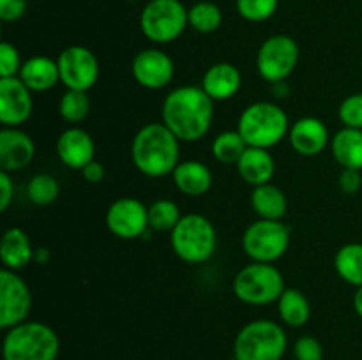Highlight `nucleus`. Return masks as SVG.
Wrapping results in <instances>:
<instances>
[{"label": "nucleus", "mask_w": 362, "mask_h": 360, "mask_svg": "<svg viewBox=\"0 0 362 360\" xmlns=\"http://www.w3.org/2000/svg\"><path fill=\"white\" fill-rule=\"evenodd\" d=\"M214 119V101L202 87L184 85L165 97L161 122L184 143H194L209 133Z\"/></svg>", "instance_id": "1"}, {"label": "nucleus", "mask_w": 362, "mask_h": 360, "mask_svg": "<svg viewBox=\"0 0 362 360\" xmlns=\"http://www.w3.org/2000/svg\"><path fill=\"white\" fill-rule=\"evenodd\" d=\"M179 152L180 140L163 122L145 124L131 143L134 168L148 179L172 175L180 162Z\"/></svg>", "instance_id": "2"}, {"label": "nucleus", "mask_w": 362, "mask_h": 360, "mask_svg": "<svg viewBox=\"0 0 362 360\" xmlns=\"http://www.w3.org/2000/svg\"><path fill=\"white\" fill-rule=\"evenodd\" d=\"M237 131L247 147L272 148L285 136H288L290 120L281 106L276 102L258 101L246 106L240 113Z\"/></svg>", "instance_id": "3"}, {"label": "nucleus", "mask_w": 362, "mask_h": 360, "mask_svg": "<svg viewBox=\"0 0 362 360\" xmlns=\"http://www.w3.org/2000/svg\"><path fill=\"white\" fill-rule=\"evenodd\" d=\"M59 353V335L42 321L27 320L4 335V360H57Z\"/></svg>", "instance_id": "4"}, {"label": "nucleus", "mask_w": 362, "mask_h": 360, "mask_svg": "<svg viewBox=\"0 0 362 360\" xmlns=\"http://www.w3.org/2000/svg\"><path fill=\"white\" fill-rule=\"evenodd\" d=\"M170 244L184 263L200 265L214 256L218 233L205 215L186 214L170 232Z\"/></svg>", "instance_id": "5"}, {"label": "nucleus", "mask_w": 362, "mask_h": 360, "mask_svg": "<svg viewBox=\"0 0 362 360\" xmlns=\"http://www.w3.org/2000/svg\"><path fill=\"white\" fill-rule=\"evenodd\" d=\"M288 346L285 328L271 320H253L244 325L233 341L237 360H281Z\"/></svg>", "instance_id": "6"}, {"label": "nucleus", "mask_w": 362, "mask_h": 360, "mask_svg": "<svg viewBox=\"0 0 362 360\" xmlns=\"http://www.w3.org/2000/svg\"><path fill=\"white\" fill-rule=\"evenodd\" d=\"M233 295L246 306H269L285 292V277L272 263L251 261L240 268L232 282Z\"/></svg>", "instance_id": "7"}, {"label": "nucleus", "mask_w": 362, "mask_h": 360, "mask_svg": "<svg viewBox=\"0 0 362 360\" xmlns=\"http://www.w3.org/2000/svg\"><path fill=\"white\" fill-rule=\"evenodd\" d=\"M187 9L180 0H151L140 14L141 34L154 44H168L184 34Z\"/></svg>", "instance_id": "8"}, {"label": "nucleus", "mask_w": 362, "mask_h": 360, "mask_svg": "<svg viewBox=\"0 0 362 360\" xmlns=\"http://www.w3.org/2000/svg\"><path fill=\"white\" fill-rule=\"evenodd\" d=\"M290 246V228L281 221L258 219L243 235V249L251 261L274 263L285 256Z\"/></svg>", "instance_id": "9"}, {"label": "nucleus", "mask_w": 362, "mask_h": 360, "mask_svg": "<svg viewBox=\"0 0 362 360\" xmlns=\"http://www.w3.org/2000/svg\"><path fill=\"white\" fill-rule=\"evenodd\" d=\"M300 49L293 37L276 34L265 39L257 53V69L262 80L267 83H279L288 80L299 64Z\"/></svg>", "instance_id": "10"}, {"label": "nucleus", "mask_w": 362, "mask_h": 360, "mask_svg": "<svg viewBox=\"0 0 362 360\" xmlns=\"http://www.w3.org/2000/svg\"><path fill=\"white\" fill-rule=\"evenodd\" d=\"M60 83L66 90L88 92L99 80V60L88 48L80 44L67 46L57 59Z\"/></svg>", "instance_id": "11"}, {"label": "nucleus", "mask_w": 362, "mask_h": 360, "mask_svg": "<svg viewBox=\"0 0 362 360\" xmlns=\"http://www.w3.org/2000/svg\"><path fill=\"white\" fill-rule=\"evenodd\" d=\"M32 293L18 272L0 270V328L9 330L28 320Z\"/></svg>", "instance_id": "12"}, {"label": "nucleus", "mask_w": 362, "mask_h": 360, "mask_svg": "<svg viewBox=\"0 0 362 360\" xmlns=\"http://www.w3.org/2000/svg\"><path fill=\"white\" fill-rule=\"evenodd\" d=\"M106 226L117 239L134 240L145 236L148 226V207L136 198H119L106 210Z\"/></svg>", "instance_id": "13"}, {"label": "nucleus", "mask_w": 362, "mask_h": 360, "mask_svg": "<svg viewBox=\"0 0 362 360\" xmlns=\"http://www.w3.org/2000/svg\"><path fill=\"white\" fill-rule=\"evenodd\" d=\"M131 73L140 87L147 90H161L173 80L175 66L168 53L158 48H147L134 55Z\"/></svg>", "instance_id": "14"}, {"label": "nucleus", "mask_w": 362, "mask_h": 360, "mask_svg": "<svg viewBox=\"0 0 362 360\" xmlns=\"http://www.w3.org/2000/svg\"><path fill=\"white\" fill-rule=\"evenodd\" d=\"M34 109L32 90L18 76L0 78V124L20 127L30 119Z\"/></svg>", "instance_id": "15"}, {"label": "nucleus", "mask_w": 362, "mask_h": 360, "mask_svg": "<svg viewBox=\"0 0 362 360\" xmlns=\"http://www.w3.org/2000/svg\"><path fill=\"white\" fill-rule=\"evenodd\" d=\"M35 155V143L20 127L0 129V172L16 173L27 168Z\"/></svg>", "instance_id": "16"}, {"label": "nucleus", "mask_w": 362, "mask_h": 360, "mask_svg": "<svg viewBox=\"0 0 362 360\" xmlns=\"http://www.w3.org/2000/svg\"><path fill=\"white\" fill-rule=\"evenodd\" d=\"M288 141L293 152L304 157H315L331 145L329 129L317 116H303L290 124Z\"/></svg>", "instance_id": "17"}, {"label": "nucleus", "mask_w": 362, "mask_h": 360, "mask_svg": "<svg viewBox=\"0 0 362 360\" xmlns=\"http://www.w3.org/2000/svg\"><path fill=\"white\" fill-rule=\"evenodd\" d=\"M55 150L66 168L81 172L88 162L94 161L95 143L87 131L71 126L57 138Z\"/></svg>", "instance_id": "18"}, {"label": "nucleus", "mask_w": 362, "mask_h": 360, "mask_svg": "<svg viewBox=\"0 0 362 360\" xmlns=\"http://www.w3.org/2000/svg\"><path fill=\"white\" fill-rule=\"evenodd\" d=\"M243 87V74L233 64H212L202 78V88L212 101H228Z\"/></svg>", "instance_id": "19"}, {"label": "nucleus", "mask_w": 362, "mask_h": 360, "mask_svg": "<svg viewBox=\"0 0 362 360\" xmlns=\"http://www.w3.org/2000/svg\"><path fill=\"white\" fill-rule=\"evenodd\" d=\"M35 249L32 247L30 239L21 228H9L4 232L0 240V261L4 268L13 272L23 270L34 263Z\"/></svg>", "instance_id": "20"}, {"label": "nucleus", "mask_w": 362, "mask_h": 360, "mask_svg": "<svg viewBox=\"0 0 362 360\" xmlns=\"http://www.w3.org/2000/svg\"><path fill=\"white\" fill-rule=\"evenodd\" d=\"M173 184L182 194L191 198L204 196L212 187V172L205 162L180 161L172 173Z\"/></svg>", "instance_id": "21"}, {"label": "nucleus", "mask_w": 362, "mask_h": 360, "mask_svg": "<svg viewBox=\"0 0 362 360\" xmlns=\"http://www.w3.org/2000/svg\"><path fill=\"white\" fill-rule=\"evenodd\" d=\"M235 166L240 179L250 184L251 187L269 184L276 172L274 157H272L267 148L247 147Z\"/></svg>", "instance_id": "22"}, {"label": "nucleus", "mask_w": 362, "mask_h": 360, "mask_svg": "<svg viewBox=\"0 0 362 360\" xmlns=\"http://www.w3.org/2000/svg\"><path fill=\"white\" fill-rule=\"evenodd\" d=\"M18 78L32 92H48L60 81L59 64L46 55H34L25 60Z\"/></svg>", "instance_id": "23"}, {"label": "nucleus", "mask_w": 362, "mask_h": 360, "mask_svg": "<svg viewBox=\"0 0 362 360\" xmlns=\"http://www.w3.org/2000/svg\"><path fill=\"white\" fill-rule=\"evenodd\" d=\"M331 154L341 168L362 172V129L341 127L331 138Z\"/></svg>", "instance_id": "24"}, {"label": "nucleus", "mask_w": 362, "mask_h": 360, "mask_svg": "<svg viewBox=\"0 0 362 360\" xmlns=\"http://www.w3.org/2000/svg\"><path fill=\"white\" fill-rule=\"evenodd\" d=\"M250 201L251 208L258 215V219L281 221L288 210V201H286L285 193L271 182L253 187Z\"/></svg>", "instance_id": "25"}, {"label": "nucleus", "mask_w": 362, "mask_h": 360, "mask_svg": "<svg viewBox=\"0 0 362 360\" xmlns=\"http://www.w3.org/2000/svg\"><path fill=\"white\" fill-rule=\"evenodd\" d=\"M278 314L283 325L292 328H300L310 321L311 306L308 296L300 289L286 288L278 299Z\"/></svg>", "instance_id": "26"}, {"label": "nucleus", "mask_w": 362, "mask_h": 360, "mask_svg": "<svg viewBox=\"0 0 362 360\" xmlns=\"http://www.w3.org/2000/svg\"><path fill=\"white\" fill-rule=\"evenodd\" d=\"M334 270L346 284L362 286V244L350 242L338 249L334 256Z\"/></svg>", "instance_id": "27"}, {"label": "nucleus", "mask_w": 362, "mask_h": 360, "mask_svg": "<svg viewBox=\"0 0 362 360\" xmlns=\"http://www.w3.org/2000/svg\"><path fill=\"white\" fill-rule=\"evenodd\" d=\"M247 143L240 136L239 131H223L212 140L211 150L216 161L221 164H237L246 152Z\"/></svg>", "instance_id": "28"}, {"label": "nucleus", "mask_w": 362, "mask_h": 360, "mask_svg": "<svg viewBox=\"0 0 362 360\" xmlns=\"http://www.w3.org/2000/svg\"><path fill=\"white\" fill-rule=\"evenodd\" d=\"M187 21L193 30L200 34H212L223 23V13L214 2H198L191 9H187Z\"/></svg>", "instance_id": "29"}, {"label": "nucleus", "mask_w": 362, "mask_h": 360, "mask_svg": "<svg viewBox=\"0 0 362 360\" xmlns=\"http://www.w3.org/2000/svg\"><path fill=\"white\" fill-rule=\"evenodd\" d=\"M180 219L182 214L175 201L161 198L148 205V226L152 232H172Z\"/></svg>", "instance_id": "30"}, {"label": "nucleus", "mask_w": 362, "mask_h": 360, "mask_svg": "<svg viewBox=\"0 0 362 360\" xmlns=\"http://www.w3.org/2000/svg\"><path fill=\"white\" fill-rule=\"evenodd\" d=\"M90 112V99L87 92L66 90L59 101V113L67 124L83 122Z\"/></svg>", "instance_id": "31"}, {"label": "nucleus", "mask_w": 362, "mask_h": 360, "mask_svg": "<svg viewBox=\"0 0 362 360\" xmlns=\"http://www.w3.org/2000/svg\"><path fill=\"white\" fill-rule=\"evenodd\" d=\"M60 187L49 173H37L27 184V196L37 207H48L59 198Z\"/></svg>", "instance_id": "32"}, {"label": "nucleus", "mask_w": 362, "mask_h": 360, "mask_svg": "<svg viewBox=\"0 0 362 360\" xmlns=\"http://www.w3.org/2000/svg\"><path fill=\"white\" fill-rule=\"evenodd\" d=\"M278 6L279 0H235L237 13L240 14V18L253 23L267 21L269 18L274 16Z\"/></svg>", "instance_id": "33"}, {"label": "nucleus", "mask_w": 362, "mask_h": 360, "mask_svg": "<svg viewBox=\"0 0 362 360\" xmlns=\"http://www.w3.org/2000/svg\"><path fill=\"white\" fill-rule=\"evenodd\" d=\"M338 116L343 127L362 129V92L343 99L338 108Z\"/></svg>", "instance_id": "34"}, {"label": "nucleus", "mask_w": 362, "mask_h": 360, "mask_svg": "<svg viewBox=\"0 0 362 360\" xmlns=\"http://www.w3.org/2000/svg\"><path fill=\"white\" fill-rule=\"evenodd\" d=\"M21 66V56L20 52L14 44L4 41L0 44V78H13L20 74Z\"/></svg>", "instance_id": "35"}, {"label": "nucleus", "mask_w": 362, "mask_h": 360, "mask_svg": "<svg viewBox=\"0 0 362 360\" xmlns=\"http://www.w3.org/2000/svg\"><path fill=\"white\" fill-rule=\"evenodd\" d=\"M296 360H324V348L313 335H303L293 342Z\"/></svg>", "instance_id": "36"}, {"label": "nucleus", "mask_w": 362, "mask_h": 360, "mask_svg": "<svg viewBox=\"0 0 362 360\" xmlns=\"http://www.w3.org/2000/svg\"><path fill=\"white\" fill-rule=\"evenodd\" d=\"M338 186L349 196H354L362 189V173L361 169L341 168V173L338 176Z\"/></svg>", "instance_id": "37"}, {"label": "nucleus", "mask_w": 362, "mask_h": 360, "mask_svg": "<svg viewBox=\"0 0 362 360\" xmlns=\"http://www.w3.org/2000/svg\"><path fill=\"white\" fill-rule=\"evenodd\" d=\"M27 11V0H0V20L11 23L18 21Z\"/></svg>", "instance_id": "38"}, {"label": "nucleus", "mask_w": 362, "mask_h": 360, "mask_svg": "<svg viewBox=\"0 0 362 360\" xmlns=\"http://www.w3.org/2000/svg\"><path fill=\"white\" fill-rule=\"evenodd\" d=\"M14 200V182L11 173L0 172V210L6 212Z\"/></svg>", "instance_id": "39"}, {"label": "nucleus", "mask_w": 362, "mask_h": 360, "mask_svg": "<svg viewBox=\"0 0 362 360\" xmlns=\"http://www.w3.org/2000/svg\"><path fill=\"white\" fill-rule=\"evenodd\" d=\"M81 175H83V179L87 180L88 184H99V182H103V179H105V175H106L105 166L94 159V161L88 162V164L81 169Z\"/></svg>", "instance_id": "40"}, {"label": "nucleus", "mask_w": 362, "mask_h": 360, "mask_svg": "<svg viewBox=\"0 0 362 360\" xmlns=\"http://www.w3.org/2000/svg\"><path fill=\"white\" fill-rule=\"evenodd\" d=\"M272 94L276 95V97L283 99L286 97V95L290 94V87L286 81H279V83H272Z\"/></svg>", "instance_id": "41"}, {"label": "nucleus", "mask_w": 362, "mask_h": 360, "mask_svg": "<svg viewBox=\"0 0 362 360\" xmlns=\"http://www.w3.org/2000/svg\"><path fill=\"white\" fill-rule=\"evenodd\" d=\"M352 306H354V311H356L357 316L362 320V286H359V288L356 289V293H354Z\"/></svg>", "instance_id": "42"}, {"label": "nucleus", "mask_w": 362, "mask_h": 360, "mask_svg": "<svg viewBox=\"0 0 362 360\" xmlns=\"http://www.w3.org/2000/svg\"><path fill=\"white\" fill-rule=\"evenodd\" d=\"M49 261V251L46 249V247H39V249H35L34 253V263H39V265H46Z\"/></svg>", "instance_id": "43"}, {"label": "nucleus", "mask_w": 362, "mask_h": 360, "mask_svg": "<svg viewBox=\"0 0 362 360\" xmlns=\"http://www.w3.org/2000/svg\"><path fill=\"white\" fill-rule=\"evenodd\" d=\"M232 360H237V359H235V356H233V359H232Z\"/></svg>", "instance_id": "44"}]
</instances>
